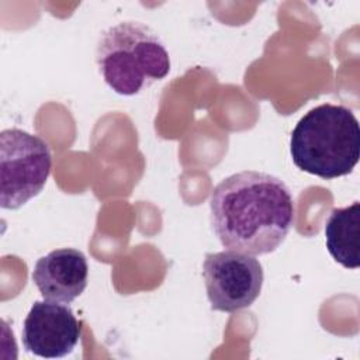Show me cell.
<instances>
[{
	"instance_id": "obj_1",
	"label": "cell",
	"mask_w": 360,
	"mask_h": 360,
	"mask_svg": "<svg viewBox=\"0 0 360 360\" xmlns=\"http://www.w3.org/2000/svg\"><path fill=\"white\" fill-rule=\"evenodd\" d=\"M210 221L224 248L252 256L271 253L294 225V198L281 179L243 170L214 187Z\"/></svg>"
},
{
	"instance_id": "obj_6",
	"label": "cell",
	"mask_w": 360,
	"mask_h": 360,
	"mask_svg": "<svg viewBox=\"0 0 360 360\" xmlns=\"http://www.w3.org/2000/svg\"><path fill=\"white\" fill-rule=\"evenodd\" d=\"M80 339V323L72 308L58 301H35L22 325V345L27 352L59 359L70 354Z\"/></svg>"
},
{
	"instance_id": "obj_3",
	"label": "cell",
	"mask_w": 360,
	"mask_h": 360,
	"mask_svg": "<svg viewBox=\"0 0 360 360\" xmlns=\"http://www.w3.org/2000/svg\"><path fill=\"white\" fill-rule=\"evenodd\" d=\"M96 62L107 86L121 96H135L170 72L163 41L139 21L107 28L97 42Z\"/></svg>"
},
{
	"instance_id": "obj_8",
	"label": "cell",
	"mask_w": 360,
	"mask_h": 360,
	"mask_svg": "<svg viewBox=\"0 0 360 360\" xmlns=\"http://www.w3.org/2000/svg\"><path fill=\"white\" fill-rule=\"evenodd\" d=\"M360 233V204L335 208L325 224V240L330 256L346 269H357Z\"/></svg>"
},
{
	"instance_id": "obj_2",
	"label": "cell",
	"mask_w": 360,
	"mask_h": 360,
	"mask_svg": "<svg viewBox=\"0 0 360 360\" xmlns=\"http://www.w3.org/2000/svg\"><path fill=\"white\" fill-rule=\"evenodd\" d=\"M294 165L321 179L352 173L360 158V127L345 105L321 104L304 114L290 138Z\"/></svg>"
},
{
	"instance_id": "obj_7",
	"label": "cell",
	"mask_w": 360,
	"mask_h": 360,
	"mask_svg": "<svg viewBox=\"0 0 360 360\" xmlns=\"http://www.w3.org/2000/svg\"><path fill=\"white\" fill-rule=\"evenodd\" d=\"M89 264L83 252L60 248L39 257L32 270V281L49 301L69 304L87 287Z\"/></svg>"
},
{
	"instance_id": "obj_5",
	"label": "cell",
	"mask_w": 360,
	"mask_h": 360,
	"mask_svg": "<svg viewBox=\"0 0 360 360\" xmlns=\"http://www.w3.org/2000/svg\"><path fill=\"white\" fill-rule=\"evenodd\" d=\"M202 277L211 308L235 312L257 300L264 273L255 256L228 249L205 255Z\"/></svg>"
},
{
	"instance_id": "obj_4",
	"label": "cell",
	"mask_w": 360,
	"mask_h": 360,
	"mask_svg": "<svg viewBox=\"0 0 360 360\" xmlns=\"http://www.w3.org/2000/svg\"><path fill=\"white\" fill-rule=\"evenodd\" d=\"M52 155L48 143L18 128L0 134V207L17 210L37 197L49 177Z\"/></svg>"
}]
</instances>
